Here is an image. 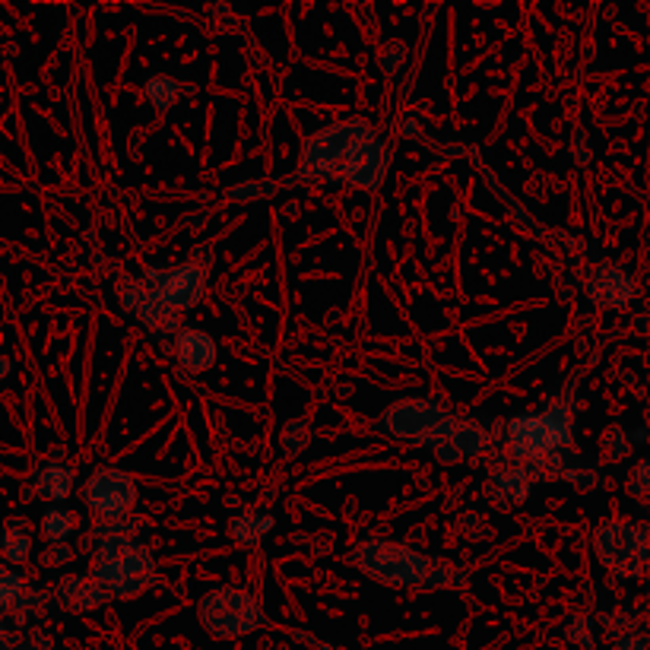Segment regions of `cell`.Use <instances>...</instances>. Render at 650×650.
<instances>
[{"instance_id":"1","label":"cell","mask_w":650,"mask_h":650,"mask_svg":"<svg viewBox=\"0 0 650 650\" xmlns=\"http://www.w3.org/2000/svg\"><path fill=\"white\" fill-rule=\"evenodd\" d=\"M83 498L89 501V508L99 517H121L130 505H134V482L130 476L118 473V470H99L92 473V479L86 482Z\"/></svg>"},{"instance_id":"2","label":"cell","mask_w":650,"mask_h":650,"mask_svg":"<svg viewBox=\"0 0 650 650\" xmlns=\"http://www.w3.org/2000/svg\"><path fill=\"white\" fill-rule=\"evenodd\" d=\"M178 359H181L184 368H191V371L210 368L216 362V343H213V337H207V333H200V330L178 333Z\"/></svg>"},{"instance_id":"3","label":"cell","mask_w":650,"mask_h":650,"mask_svg":"<svg viewBox=\"0 0 650 650\" xmlns=\"http://www.w3.org/2000/svg\"><path fill=\"white\" fill-rule=\"evenodd\" d=\"M32 489L39 498L61 501L73 489V473H70V467H64V463H45V467L32 473Z\"/></svg>"},{"instance_id":"4","label":"cell","mask_w":650,"mask_h":650,"mask_svg":"<svg viewBox=\"0 0 650 650\" xmlns=\"http://www.w3.org/2000/svg\"><path fill=\"white\" fill-rule=\"evenodd\" d=\"M0 552H4V559H10L13 565L29 559L32 536H29V524L23 517H10L4 524V533H0Z\"/></svg>"},{"instance_id":"5","label":"cell","mask_w":650,"mask_h":650,"mask_svg":"<svg viewBox=\"0 0 650 650\" xmlns=\"http://www.w3.org/2000/svg\"><path fill=\"white\" fill-rule=\"evenodd\" d=\"M73 533V514L64 508H48L42 514V536L48 540V546H61L67 543V536Z\"/></svg>"},{"instance_id":"6","label":"cell","mask_w":650,"mask_h":650,"mask_svg":"<svg viewBox=\"0 0 650 650\" xmlns=\"http://www.w3.org/2000/svg\"><path fill=\"white\" fill-rule=\"evenodd\" d=\"M23 590H26L23 574H20V571H13V568H4V565H0V609H13V606H20Z\"/></svg>"},{"instance_id":"7","label":"cell","mask_w":650,"mask_h":650,"mask_svg":"<svg viewBox=\"0 0 650 650\" xmlns=\"http://www.w3.org/2000/svg\"><path fill=\"white\" fill-rule=\"evenodd\" d=\"M175 92H178V86L172 80H165V77H156V80L146 83V96H150V102H156L159 108L169 105L175 99Z\"/></svg>"},{"instance_id":"8","label":"cell","mask_w":650,"mask_h":650,"mask_svg":"<svg viewBox=\"0 0 650 650\" xmlns=\"http://www.w3.org/2000/svg\"><path fill=\"white\" fill-rule=\"evenodd\" d=\"M70 559H73V552L67 549V543H61V546H48V549H45L42 565H45V568H58V565H67Z\"/></svg>"},{"instance_id":"9","label":"cell","mask_w":650,"mask_h":650,"mask_svg":"<svg viewBox=\"0 0 650 650\" xmlns=\"http://www.w3.org/2000/svg\"><path fill=\"white\" fill-rule=\"evenodd\" d=\"M631 492L635 495H647L650 492V460H644L641 467L631 476Z\"/></svg>"},{"instance_id":"10","label":"cell","mask_w":650,"mask_h":650,"mask_svg":"<svg viewBox=\"0 0 650 650\" xmlns=\"http://www.w3.org/2000/svg\"><path fill=\"white\" fill-rule=\"evenodd\" d=\"M616 650H647V641L644 638H625V641H619V647Z\"/></svg>"},{"instance_id":"11","label":"cell","mask_w":650,"mask_h":650,"mask_svg":"<svg viewBox=\"0 0 650 650\" xmlns=\"http://www.w3.org/2000/svg\"><path fill=\"white\" fill-rule=\"evenodd\" d=\"M10 371H13V362H10V359H4V356H0V381H4V378L10 375Z\"/></svg>"}]
</instances>
